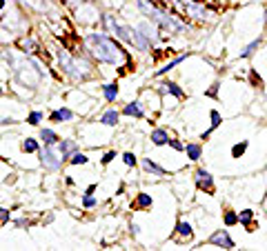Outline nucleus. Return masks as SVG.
<instances>
[{
	"label": "nucleus",
	"instance_id": "21",
	"mask_svg": "<svg viewBox=\"0 0 267 251\" xmlns=\"http://www.w3.org/2000/svg\"><path fill=\"white\" fill-rule=\"evenodd\" d=\"M100 122H103V125H109V127H114L116 122H118V111H107V114L103 116V118H100Z\"/></svg>",
	"mask_w": 267,
	"mask_h": 251
},
{
	"label": "nucleus",
	"instance_id": "25",
	"mask_svg": "<svg viewBox=\"0 0 267 251\" xmlns=\"http://www.w3.org/2000/svg\"><path fill=\"white\" fill-rule=\"evenodd\" d=\"M22 152L31 154V152H38V142L33 140V138H27L25 142H22Z\"/></svg>",
	"mask_w": 267,
	"mask_h": 251
},
{
	"label": "nucleus",
	"instance_id": "27",
	"mask_svg": "<svg viewBox=\"0 0 267 251\" xmlns=\"http://www.w3.org/2000/svg\"><path fill=\"white\" fill-rule=\"evenodd\" d=\"M249 78H252V85H254V87H263V80H260L258 74H256V69L249 71Z\"/></svg>",
	"mask_w": 267,
	"mask_h": 251
},
{
	"label": "nucleus",
	"instance_id": "5",
	"mask_svg": "<svg viewBox=\"0 0 267 251\" xmlns=\"http://www.w3.org/2000/svg\"><path fill=\"white\" fill-rule=\"evenodd\" d=\"M196 185H198V189H203V191L214 193V178H211V174L207 169L196 171Z\"/></svg>",
	"mask_w": 267,
	"mask_h": 251
},
{
	"label": "nucleus",
	"instance_id": "26",
	"mask_svg": "<svg viewBox=\"0 0 267 251\" xmlns=\"http://www.w3.org/2000/svg\"><path fill=\"white\" fill-rule=\"evenodd\" d=\"M87 156L85 154H80V152H78V154H74V156H71V158H69V163L71 165H87Z\"/></svg>",
	"mask_w": 267,
	"mask_h": 251
},
{
	"label": "nucleus",
	"instance_id": "28",
	"mask_svg": "<svg viewBox=\"0 0 267 251\" xmlns=\"http://www.w3.org/2000/svg\"><path fill=\"white\" fill-rule=\"evenodd\" d=\"M40 120H42V114H40V111H33L29 118H27V122H29V125H38Z\"/></svg>",
	"mask_w": 267,
	"mask_h": 251
},
{
	"label": "nucleus",
	"instance_id": "14",
	"mask_svg": "<svg viewBox=\"0 0 267 251\" xmlns=\"http://www.w3.org/2000/svg\"><path fill=\"white\" fill-rule=\"evenodd\" d=\"M74 149H76V142L74 140H63V142H60V158L67 160Z\"/></svg>",
	"mask_w": 267,
	"mask_h": 251
},
{
	"label": "nucleus",
	"instance_id": "30",
	"mask_svg": "<svg viewBox=\"0 0 267 251\" xmlns=\"http://www.w3.org/2000/svg\"><path fill=\"white\" fill-rule=\"evenodd\" d=\"M169 144L176 149V152H185V144H181L178 140H171V138H169Z\"/></svg>",
	"mask_w": 267,
	"mask_h": 251
},
{
	"label": "nucleus",
	"instance_id": "20",
	"mask_svg": "<svg viewBox=\"0 0 267 251\" xmlns=\"http://www.w3.org/2000/svg\"><path fill=\"white\" fill-rule=\"evenodd\" d=\"M40 138H42L45 144H52V147H54L56 142H58V136H56L52 129H42V131H40Z\"/></svg>",
	"mask_w": 267,
	"mask_h": 251
},
{
	"label": "nucleus",
	"instance_id": "29",
	"mask_svg": "<svg viewBox=\"0 0 267 251\" xmlns=\"http://www.w3.org/2000/svg\"><path fill=\"white\" fill-rule=\"evenodd\" d=\"M122 160H125L127 167H134V165H136V156H134V154H125V156H122Z\"/></svg>",
	"mask_w": 267,
	"mask_h": 251
},
{
	"label": "nucleus",
	"instance_id": "9",
	"mask_svg": "<svg viewBox=\"0 0 267 251\" xmlns=\"http://www.w3.org/2000/svg\"><path fill=\"white\" fill-rule=\"evenodd\" d=\"M160 91L163 93H171V96H176V98H183L185 93H183V89L176 85V82H171V80H167V82H163L160 85Z\"/></svg>",
	"mask_w": 267,
	"mask_h": 251
},
{
	"label": "nucleus",
	"instance_id": "35",
	"mask_svg": "<svg viewBox=\"0 0 267 251\" xmlns=\"http://www.w3.org/2000/svg\"><path fill=\"white\" fill-rule=\"evenodd\" d=\"M96 191V185H92V187H87V191H85V196H92V193Z\"/></svg>",
	"mask_w": 267,
	"mask_h": 251
},
{
	"label": "nucleus",
	"instance_id": "10",
	"mask_svg": "<svg viewBox=\"0 0 267 251\" xmlns=\"http://www.w3.org/2000/svg\"><path fill=\"white\" fill-rule=\"evenodd\" d=\"M176 233H178V236H183V240H189V238L194 236V229H192V225H189V222L181 220L176 225Z\"/></svg>",
	"mask_w": 267,
	"mask_h": 251
},
{
	"label": "nucleus",
	"instance_id": "7",
	"mask_svg": "<svg viewBox=\"0 0 267 251\" xmlns=\"http://www.w3.org/2000/svg\"><path fill=\"white\" fill-rule=\"evenodd\" d=\"M238 222H241L247 231H254V211L252 209H243L241 214H238Z\"/></svg>",
	"mask_w": 267,
	"mask_h": 251
},
{
	"label": "nucleus",
	"instance_id": "8",
	"mask_svg": "<svg viewBox=\"0 0 267 251\" xmlns=\"http://www.w3.org/2000/svg\"><path fill=\"white\" fill-rule=\"evenodd\" d=\"M209 118H211V127H209V129L203 133V136H200V140H207V138L211 136V131H214V129H218V127H220V122H223L220 114H218V111H216V109H214V111H211V114H209Z\"/></svg>",
	"mask_w": 267,
	"mask_h": 251
},
{
	"label": "nucleus",
	"instance_id": "36",
	"mask_svg": "<svg viewBox=\"0 0 267 251\" xmlns=\"http://www.w3.org/2000/svg\"><path fill=\"white\" fill-rule=\"evenodd\" d=\"M265 216H267V211H265Z\"/></svg>",
	"mask_w": 267,
	"mask_h": 251
},
{
	"label": "nucleus",
	"instance_id": "32",
	"mask_svg": "<svg viewBox=\"0 0 267 251\" xmlns=\"http://www.w3.org/2000/svg\"><path fill=\"white\" fill-rule=\"evenodd\" d=\"M207 96H209V98H216V96H218V82H216V85H211V89L207 91Z\"/></svg>",
	"mask_w": 267,
	"mask_h": 251
},
{
	"label": "nucleus",
	"instance_id": "11",
	"mask_svg": "<svg viewBox=\"0 0 267 251\" xmlns=\"http://www.w3.org/2000/svg\"><path fill=\"white\" fill-rule=\"evenodd\" d=\"M152 142L154 144H169V133H167L165 129H154L152 131Z\"/></svg>",
	"mask_w": 267,
	"mask_h": 251
},
{
	"label": "nucleus",
	"instance_id": "16",
	"mask_svg": "<svg viewBox=\"0 0 267 251\" xmlns=\"http://www.w3.org/2000/svg\"><path fill=\"white\" fill-rule=\"evenodd\" d=\"M71 111L69 109H58V111H54L52 114V122H63V120H71Z\"/></svg>",
	"mask_w": 267,
	"mask_h": 251
},
{
	"label": "nucleus",
	"instance_id": "17",
	"mask_svg": "<svg viewBox=\"0 0 267 251\" xmlns=\"http://www.w3.org/2000/svg\"><path fill=\"white\" fill-rule=\"evenodd\" d=\"M258 47H260V38H256V40H252V42L247 44V47L243 49V52H241V56H238V58H249V56H252V54H254V52H256V49H258Z\"/></svg>",
	"mask_w": 267,
	"mask_h": 251
},
{
	"label": "nucleus",
	"instance_id": "4",
	"mask_svg": "<svg viewBox=\"0 0 267 251\" xmlns=\"http://www.w3.org/2000/svg\"><path fill=\"white\" fill-rule=\"evenodd\" d=\"M209 244H216V247H223V249H234V240L230 238V233H227V229H218L214 231L209 236Z\"/></svg>",
	"mask_w": 267,
	"mask_h": 251
},
{
	"label": "nucleus",
	"instance_id": "1",
	"mask_svg": "<svg viewBox=\"0 0 267 251\" xmlns=\"http://www.w3.org/2000/svg\"><path fill=\"white\" fill-rule=\"evenodd\" d=\"M89 44H92L94 56H96L100 63L120 65L122 60H127V54L122 52L120 44L107 36H103V33H92V36H89Z\"/></svg>",
	"mask_w": 267,
	"mask_h": 251
},
{
	"label": "nucleus",
	"instance_id": "31",
	"mask_svg": "<svg viewBox=\"0 0 267 251\" xmlns=\"http://www.w3.org/2000/svg\"><path fill=\"white\" fill-rule=\"evenodd\" d=\"M82 205H85V207H87V209H92V207H94V205H96V200H94L92 196H85V200H82Z\"/></svg>",
	"mask_w": 267,
	"mask_h": 251
},
{
	"label": "nucleus",
	"instance_id": "2",
	"mask_svg": "<svg viewBox=\"0 0 267 251\" xmlns=\"http://www.w3.org/2000/svg\"><path fill=\"white\" fill-rule=\"evenodd\" d=\"M138 5H141V9L145 11V16H149L156 25H160L163 29H169V31H183V25L181 22H176L171 16H167L165 11H160L158 7H154L149 0H138Z\"/></svg>",
	"mask_w": 267,
	"mask_h": 251
},
{
	"label": "nucleus",
	"instance_id": "18",
	"mask_svg": "<svg viewBox=\"0 0 267 251\" xmlns=\"http://www.w3.org/2000/svg\"><path fill=\"white\" fill-rule=\"evenodd\" d=\"M185 58H187V54L178 56V58H174V60H171V63H167V65L163 67V69H158V71H156V76H163V74H167V71H169V69H174V67H176L178 63H183V60H185Z\"/></svg>",
	"mask_w": 267,
	"mask_h": 251
},
{
	"label": "nucleus",
	"instance_id": "24",
	"mask_svg": "<svg viewBox=\"0 0 267 251\" xmlns=\"http://www.w3.org/2000/svg\"><path fill=\"white\" fill-rule=\"evenodd\" d=\"M238 225V214L236 211H225V227Z\"/></svg>",
	"mask_w": 267,
	"mask_h": 251
},
{
	"label": "nucleus",
	"instance_id": "13",
	"mask_svg": "<svg viewBox=\"0 0 267 251\" xmlns=\"http://www.w3.org/2000/svg\"><path fill=\"white\" fill-rule=\"evenodd\" d=\"M125 116H134V118H143V109H141V103H129L125 109H122Z\"/></svg>",
	"mask_w": 267,
	"mask_h": 251
},
{
	"label": "nucleus",
	"instance_id": "34",
	"mask_svg": "<svg viewBox=\"0 0 267 251\" xmlns=\"http://www.w3.org/2000/svg\"><path fill=\"white\" fill-rule=\"evenodd\" d=\"M9 220V214H7V209H0V222H7Z\"/></svg>",
	"mask_w": 267,
	"mask_h": 251
},
{
	"label": "nucleus",
	"instance_id": "6",
	"mask_svg": "<svg viewBox=\"0 0 267 251\" xmlns=\"http://www.w3.org/2000/svg\"><path fill=\"white\" fill-rule=\"evenodd\" d=\"M58 60H60V65H63V69H65L69 76H74V78H80V74H78V71H76V63H74V60H71V58H69V56H67L65 52H60V54H58Z\"/></svg>",
	"mask_w": 267,
	"mask_h": 251
},
{
	"label": "nucleus",
	"instance_id": "19",
	"mask_svg": "<svg viewBox=\"0 0 267 251\" xmlns=\"http://www.w3.org/2000/svg\"><path fill=\"white\" fill-rule=\"evenodd\" d=\"M247 147H249V142L247 140H243V142H236L232 147V158H241V156L247 152Z\"/></svg>",
	"mask_w": 267,
	"mask_h": 251
},
{
	"label": "nucleus",
	"instance_id": "23",
	"mask_svg": "<svg viewBox=\"0 0 267 251\" xmlns=\"http://www.w3.org/2000/svg\"><path fill=\"white\" fill-rule=\"evenodd\" d=\"M136 207H138V209H147V207H152V198H149L147 193H138V198H136Z\"/></svg>",
	"mask_w": 267,
	"mask_h": 251
},
{
	"label": "nucleus",
	"instance_id": "3",
	"mask_svg": "<svg viewBox=\"0 0 267 251\" xmlns=\"http://www.w3.org/2000/svg\"><path fill=\"white\" fill-rule=\"evenodd\" d=\"M40 163L47 167V169H52L56 171L60 167V163H63V158H56V154H54V149H52V144H45V149L40 152Z\"/></svg>",
	"mask_w": 267,
	"mask_h": 251
},
{
	"label": "nucleus",
	"instance_id": "15",
	"mask_svg": "<svg viewBox=\"0 0 267 251\" xmlns=\"http://www.w3.org/2000/svg\"><path fill=\"white\" fill-rule=\"evenodd\" d=\"M143 167L149 171V174H154V176H165V169H160V167L156 165V163H152L149 158H145V160H143Z\"/></svg>",
	"mask_w": 267,
	"mask_h": 251
},
{
	"label": "nucleus",
	"instance_id": "33",
	"mask_svg": "<svg viewBox=\"0 0 267 251\" xmlns=\"http://www.w3.org/2000/svg\"><path fill=\"white\" fill-rule=\"evenodd\" d=\"M114 158H116V154L114 152H107V154H105V158H103V165H109Z\"/></svg>",
	"mask_w": 267,
	"mask_h": 251
},
{
	"label": "nucleus",
	"instance_id": "22",
	"mask_svg": "<svg viewBox=\"0 0 267 251\" xmlns=\"http://www.w3.org/2000/svg\"><path fill=\"white\" fill-rule=\"evenodd\" d=\"M103 93H105V98H107L109 103H114L116 96H118V87H116V85H105L103 87Z\"/></svg>",
	"mask_w": 267,
	"mask_h": 251
},
{
	"label": "nucleus",
	"instance_id": "12",
	"mask_svg": "<svg viewBox=\"0 0 267 251\" xmlns=\"http://www.w3.org/2000/svg\"><path fill=\"white\" fill-rule=\"evenodd\" d=\"M185 152H187L189 160H200V156H203V147L196 144V142H192V144H187V147H185Z\"/></svg>",
	"mask_w": 267,
	"mask_h": 251
}]
</instances>
